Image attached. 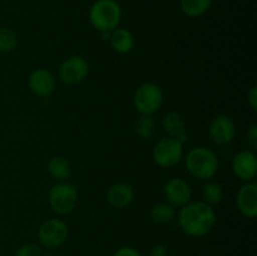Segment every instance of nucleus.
I'll return each instance as SVG.
<instances>
[{
	"instance_id": "nucleus-20",
	"label": "nucleus",
	"mask_w": 257,
	"mask_h": 256,
	"mask_svg": "<svg viewBox=\"0 0 257 256\" xmlns=\"http://www.w3.org/2000/svg\"><path fill=\"white\" fill-rule=\"evenodd\" d=\"M135 132L142 140H150L156 133V120L152 115L140 114L135 122Z\"/></svg>"
},
{
	"instance_id": "nucleus-4",
	"label": "nucleus",
	"mask_w": 257,
	"mask_h": 256,
	"mask_svg": "<svg viewBox=\"0 0 257 256\" xmlns=\"http://www.w3.org/2000/svg\"><path fill=\"white\" fill-rule=\"evenodd\" d=\"M78 190L68 181L57 182L52 186L48 195L49 206L58 215H68L73 212L78 205Z\"/></svg>"
},
{
	"instance_id": "nucleus-3",
	"label": "nucleus",
	"mask_w": 257,
	"mask_h": 256,
	"mask_svg": "<svg viewBox=\"0 0 257 256\" xmlns=\"http://www.w3.org/2000/svg\"><path fill=\"white\" fill-rule=\"evenodd\" d=\"M88 18L97 32L110 33L119 27L122 8L115 0H97L90 7Z\"/></svg>"
},
{
	"instance_id": "nucleus-14",
	"label": "nucleus",
	"mask_w": 257,
	"mask_h": 256,
	"mask_svg": "<svg viewBox=\"0 0 257 256\" xmlns=\"http://www.w3.org/2000/svg\"><path fill=\"white\" fill-rule=\"evenodd\" d=\"M135 198V190L131 185L124 182L114 183L108 188L105 193V200L108 205L113 208H125L132 203Z\"/></svg>"
},
{
	"instance_id": "nucleus-11",
	"label": "nucleus",
	"mask_w": 257,
	"mask_h": 256,
	"mask_svg": "<svg viewBox=\"0 0 257 256\" xmlns=\"http://www.w3.org/2000/svg\"><path fill=\"white\" fill-rule=\"evenodd\" d=\"M208 135L215 145L225 146L233 141L236 136V124L231 117L220 114L215 117L208 127Z\"/></svg>"
},
{
	"instance_id": "nucleus-19",
	"label": "nucleus",
	"mask_w": 257,
	"mask_h": 256,
	"mask_svg": "<svg viewBox=\"0 0 257 256\" xmlns=\"http://www.w3.org/2000/svg\"><path fill=\"white\" fill-rule=\"evenodd\" d=\"M212 0H180L181 10L188 18H197L210 9Z\"/></svg>"
},
{
	"instance_id": "nucleus-15",
	"label": "nucleus",
	"mask_w": 257,
	"mask_h": 256,
	"mask_svg": "<svg viewBox=\"0 0 257 256\" xmlns=\"http://www.w3.org/2000/svg\"><path fill=\"white\" fill-rule=\"evenodd\" d=\"M161 125H162L163 131L167 133L168 137L177 138V140L185 141L187 140V125H186L185 118L177 112H168L166 113L161 120Z\"/></svg>"
},
{
	"instance_id": "nucleus-5",
	"label": "nucleus",
	"mask_w": 257,
	"mask_h": 256,
	"mask_svg": "<svg viewBox=\"0 0 257 256\" xmlns=\"http://www.w3.org/2000/svg\"><path fill=\"white\" fill-rule=\"evenodd\" d=\"M163 104V90L157 83L146 82L133 94V107L140 114L152 115Z\"/></svg>"
},
{
	"instance_id": "nucleus-13",
	"label": "nucleus",
	"mask_w": 257,
	"mask_h": 256,
	"mask_svg": "<svg viewBox=\"0 0 257 256\" xmlns=\"http://www.w3.org/2000/svg\"><path fill=\"white\" fill-rule=\"evenodd\" d=\"M236 205L241 215L247 218H255L257 216V183L245 182L238 190L236 196Z\"/></svg>"
},
{
	"instance_id": "nucleus-27",
	"label": "nucleus",
	"mask_w": 257,
	"mask_h": 256,
	"mask_svg": "<svg viewBox=\"0 0 257 256\" xmlns=\"http://www.w3.org/2000/svg\"><path fill=\"white\" fill-rule=\"evenodd\" d=\"M150 256H170V250L163 243H158V245L153 246L150 252Z\"/></svg>"
},
{
	"instance_id": "nucleus-9",
	"label": "nucleus",
	"mask_w": 257,
	"mask_h": 256,
	"mask_svg": "<svg viewBox=\"0 0 257 256\" xmlns=\"http://www.w3.org/2000/svg\"><path fill=\"white\" fill-rule=\"evenodd\" d=\"M163 193L170 205L173 207H182L191 202L192 190L187 181L181 177H172L163 186Z\"/></svg>"
},
{
	"instance_id": "nucleus-18",
	"label": "nucleus",
	"mask_w": 257,
	"mask_h": 256,
	"mask_svg": "<svg viewBox=\"0 0 257 256\" xmlns=\"http://www.w3.org/2000/svg\"><path fill=\"white\" fill-rule=\"evenodd\" d=\"M48 171L55 181L63 182V181H68V178L72 175V166L69 161L63 156H54L48 162Z\"/></svg>"
},
{
	"instance_id": "nucleus-7",
	"label": "nucleus",
	"mask_w": 257,
	"mask_h": 256,
	"mask_svg": "<svg viewBox=\"0 0 257 256\" xmlns=\"http://www.w3.org/2000/svg\"><path fill=\"white\" fill-rule=\"evenodd\" d=\"M69 237L68 225L60 218H48L38 228L40 245L47 248H57L64 245Z\"/></svg>"
},
{
	"instance_id": "nucleus-1",
	"label": "nucleus",
	"mask_w": 257,
	"mask_h": 256,
	"mask_svg": "<svg viewBox=\"0 0 257 256\" xmlns=\"http://www.w3.org/2000/svg\"><path fill=\"white\" fill-rule=\"evenodd\" d=\"M178 226L191 237H202L210 233L216 223V212L205 201H191L177 213Z\"/></svg>"
},
{
	"instance_id": "nucleus-12",
	"label": "nucleus",
	"mask_w": 257,
	"mask_h": 256,
	"mask_svg": "<svg viewBox=\"0 0 257 256\" xmlns=\"http://www.w3.org/2000/svg\"><path fill=\"white\" fill-rule=\"evenodd\" d=\"M28 85L35 95L47 98L54 93L57 88V80L50 70L45 68H37L30 73L28 78Z\"/></svg>"
},
{
	"instance_id": "nucleus-24",
	"label": "nucleus",
	"mask_w": 257,
	"mask_h": 256,
	"mask_svg": "<svg viewBox=\"0 0 257 256\" xmlns=\"http://www.w3.org/2000/svg\"><path fill=\"white\" fill-rule=\"evenodd\" d=\"M113 256H142V253L132 246H122L113 253Z\"/></svg>"
},
{
	"instance_id": "nucleus-16",
	"label": "nucleus",
	"mask_w": 257,
	"mask_h": 256,
	"mask_svg": "<svg viewBox=\"0 0 257 256\" xmlns=\"http://www.w3.org/2000/svg\"><path fill=\"white\" fill-rule=\"evenodd\" d=\"M109 43L113 50L119 54H127L135 47V38L125 28H115L109 34Z\"/></svg>"
},
{
	"instance_id": "nucleus-17",
	"label": "nucleus",
	"mask_w": 257,
	"mask_h": 256,
	"mask_svg": "<svg viewBox=\"0 0 257 256\" xmlns=\"http://www.w3.org/2000/svg\"><path fill=\"white\" fill-rule=\"evenodd\" d=\"M150 215L153 222L157 225H168L176 220L177 211L168 202H157L151 207Z\"/></svg>"
},
{
	"instance_id": "nucleus-23",
	"label": "nucleus",
	"mask_w": 257,
	"mask_h": 256,
	"mask_svg": "<svg viewBox=\"0 0 257 256\" xmlns=\"http://www.w3.org/2000/svg\"><path fill=\"white\" fill-rule=\"evenodd\" d=\"M14 256H43L42 247L37 243L28 242L19 246L15 251Z\"/></svg>"
},
{
	"instance_id": "nucleus-6",
	"label": "nucleus",
	"mask_w": 257,
	"mask_h": 256,
	"mask_svg": "<svg viewBox=\"0 0 257 256\" xmlns=\"http://www.w3.org/2000/svg\"><path fill=\"white\" fill-rule=\"evenodd\" d=\"M156 165L162 168L175 167L183 158V142L172 137H162L156 142L152 151Z\"/></svg>"
},
{
	"instance_id": "nucleus-10",
	"label": "nucleus",
	"mask_w": 257,
	"mask_h": 256,
	"mask_svg": "<svg viewBox=\"0 0 257 256\" xmlns=\"http://www.w3.org/2000/svg\"><path fill=\"white\" fill-rule=\"evenodd\" d=\"M232 172L243 182H252L257 175V158L253 151L242 150L232 160Z\"/></svg>"
},
{
	"instance_id": "nucleus-22",
	"label": "nucleus",
	"mask_w": 257,
	"mask_h": 256,
	"mask_svg": "<svg viewBox=\"0 0 257 256\" xmlns=\"http://www.w3.org/2000/svg\"><path fill=\"white\" fill-rule=\"evenodd\" d=\"M18 47V37L9 28L0 27V53H10Z\"/></svg>"
},
{
	"instance_id": "nucleus-2",
	"label": "nucleus",
	"mask_w": 257,
	"mask_h": 256,
	"mask_svg": "<svg viewBox=\"0 0 257 256\" xmlns=\"http://www.w3.org/2000/svg\"><path fill=\"white\" fill-rule=\"evenodd\" d=\"M185 165L193 177L210 181L217 173L220 160L213 150L205 146H197L188 151L185 158Z\"/></svg>"
},
{
	"instance_id": "nucleus-21",
	"label": "nucleus",
	"mask_w": 257,
	"mask_h": 256,
	"mask_svg": "<svg viewBox=\"0 0 257 256\" xmlns=\"http://www.w3.org/2000/svg\"><path fill=\"white\" fill-rule=\"evenodd\" d=\"M202 197L206 203L210 206L218 205L223 198V188L216 181H207L206 185L203 186L202 190Z\"/></svg>"
},
{
	"instance_id": "nucleus-26",
	"label": "nucleus",
	"mask_w": 257,
	"mask_h": 256,
	"mask_svg": "<svg viewBox=\"0 0 257 256\" xmlns=\"http://www.w3.org/2000/svg\"><path fill=\"white\" fill-rule=\"evenodd\" d=\"M247 103L251 107V109H252L253 112H256L257 110V87L256 85H252V88L248 90Z\"/></svg>"
},
{
	"instance_id": "nucleus-25",
	"label": "nucleus",
	"mask_w": 257,
	"mask_h": 256,
	"mask_svg": "<svg viewBox=\"0 0 257 256\" xmlns=\"http://www.w3.org/2000/svg\"><path fill=\"white\" fill-rule=\"evenodd\" d=\"M246 137H247V142L248 145H250V147L252 148V150H256L257 148V124H252L250 128H248Z\"/></svg>"
},
{
	"instance_id": "nucleus-8",
	"label": "nucleus",
	"mask_w": 257,
	"mask_h": 256,
	"mask_svg": "<svg viewBox=\"0 0 257 256\" xmlns=\"http://www.w3.org/2000/svg\"><path fill=\"white\" fill-rule=\"evenodd\" d=\"M89 63L82 55H72L62 63L59 68V78L64 84H79L87 79L89 74Z\"/></svg>"
}]
</instances>
